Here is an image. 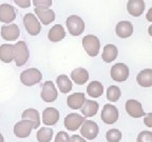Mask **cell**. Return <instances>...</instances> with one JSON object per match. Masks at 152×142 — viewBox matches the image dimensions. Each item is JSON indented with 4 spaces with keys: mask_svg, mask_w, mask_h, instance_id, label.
<instances>
[{
    "mask_svg": "<svg viewBox=\"0 0 152 142\" xmlns=\"http://www.w3.org/2000/svg\"><path fill=\"white\" fill-rule=\"evenodd\" d=\"M42 79L40 71L37 69H28L20 74V81L26 86H33Z\"/></svg>",
    "mask_w": 152,
    "mask_h": 142,
    "instance_id": "obj_1",
    "label": "cell"
},
{
    "mask_svg": "<svg viewBox=\"0 0 152 142\" xmlns=\"http://www.w3.org/2000/svg\"><path fill=\"white\" fill-rule=\"evenodd\" d=\"M66 28L68 31L72 36H79L85 31V22L79 16L76 15H71L66 18Z\"/></svg>",
    "mask_w": 152,
    "mask_h": 142,
    "instance_id": "obj_2",
    "label": "cell"
},
{
    "mask_svg": "<svg viewBox=\"0 0 152 142\" xmlns=\"http://www.w3.org/2000/svg\"><path fill=\"white\" fill-rule=\"evenodd\" d=\"M83 46L87 54L91 57L97 56L100 50V42L96 36L87 35L83 38Z\"/></svg>",
    "mask_w": 152,
    "mask_h": 142,
    "instance_id": "obj_3",
    "label": "cell"
},
{
    "mask_svg": "<svg viewBox=\"0 0 152 142\" xmlns=\"http://www.w3.org/2000/svg\"><path fill=\"white\" fill-rule=\"evenodd\" d=\"M28 59V50L24 41H18L14 44V60L17 66H22Z\"/></svg>",
    "mask_w": 152,
    "mask_h": 142,
    "instance_id": "obj_4",
    "label": "cell"
},
{
    "mask_svg": "<svg viewBox=\"0 0 152 142\" xmlns=\"http://www.w3.org/2000/svg\"><path fill=\"white\" fill-rule=\"evenodd\" d=\"M23 25L30 35L36 36L40 33L41 24L38 21L37 17L32 13H28L23 17Z\"/></svg>",
    "mask_w": 152,
    "mask_h": 142,
    "instance_id": "obj_5",
    "label": "cell"
},
{
    "mask_svg": "<svg viewBox=\"0 0 152 142\" xmlns=\"http://www.w3.org/2000/svg\"><path fill=\"white\" fill-rule=\"evenodd\" d=\"M129 77V67L125 63H116L111 67V78L116 82H124Z\"/></svg>",
    "mask_w": 152,
    "mask_h": 142,
    "instance_id": "obj_6",
    "label": "cell"
},
{
    "mask_svg": "<svg viewBox=\"0 0 152 142\" xmlns=\"http://www.w3.org/2000/svg\"><path fill=\"white\" fill-rule=\"evenodd\" d=\"M86 121V117H83L79 114L71 113L66 115L64 118V126L70 132H75L81 126L83 122Z\"/></svg>",
    "mask_w": 152,
    "mask_h": 142,
    "instance_id": "obj_7",
    "label": "cell"
},
{
    "mask_svg": "<svg viewBox=\"0 0 152 142\" xmlns=\"http://www.w3.org/2000/svg\"><path fill=\"white\" fill-rule=\"evenodd\" d=\"M100 117H102V120L106 124H114L118 120V109L112 104H106L102 111Z\"/></svg>",
    "mask_w": 152,
    "mask_h": 142,
    "instance_id": "obj_8",
    "label": "cell"
},
{
    "mask_svg": "<svg viewBox=\"0 0 152 142\" xmlns=\"http://www.w3.org/2000/svg\"><path fill=\"white\" fill-rule=\"evenodd\" d=\"M98 125L96 122L92 120H86L81 124L80 128V134L83 137H85L88 140H93L97 137L98 135Z\"/></svg>",
    "mask_w": 152,
    "mask_h": 142,
    "instance_id": "obj_9",
    "label": "cell"
},
{
    "mask_svg": "<svg viewBox=\"0 0 152 142\" xmlns=\"http://www.w3.org/2000/svg\"><path fill=\"white\" fill-rule=\"evenodd\" d=\"M57 90L52 81H45L41 88V99L45 102H54L57 99Z\"/></svg>",
    "mask_w": 152,
    "mask_h": 142,
    "instance_id": "obj_10",
    "label": "cell"
},
{
    "mask_svg": "<svg viewBox=\"0 0 152 142\" xmlns=\"http://www.w3.org/2000/svg\"><path fill=\"white\" fill-rule=\"evenodd\" d=\"M33 124L30 121L21 120L17 122L14 126V134L18 138H26L30 136L32 130H33Z\"/></svg>",
    "mask_w": 152,
    "mask_h": 142,
    "instance_id": "obj_11",
    "label": "cell"
},
{
    "mask_svg": "<svg viewBox=\"0 0 152 142\" xmlns=\"http://www.w3.org/2000/svg\"><path fill=\"white\" fill-rule=\"evenodd\" d=\"M20 36V30L17 24L1 26V37L7 41H15Z\"/></svg>",
    "mask_w": 152,
    "mask_h": 142,
    "instance_id": "obj_12",
    "label": "cell"
},
{
    "mask_svg": "<svg viewBox=\"0 0 152 142\" xmlns=\"http://www.w3.org/2000/svg\"><path fill=\"white\" fill-rule=\"evenodd\" d=\"M126 112L133 118H140L146 115L142 107V103L134 99H130L126 102Z\"/></svg>",
    "mask_w": 152,
    "mask_h": 142,
    "instance_id": "obj_13",
    "label": "cell"
},
{
    "mask_svg": "<svg viewBox=\"0 0 152 142\" xmlns=\"http://www.w3.org/2000/svg\"><path fill=\"white\" fill-rule=\"evenodd\" d=\"M16 19V12L12 5L3 3L0 4V21L3 23H11Z\"/></svg>",
    "mask_w": 152,
    "mask_h": 142,
    "instance_id": "obj_14",
    "label": "cell"
},
{
    "mask_svg": "<svg viewBox=\"0 0 152 142\" xmlns=\"http://www.w3.org/2000/svg\"><path fill=\"white\" fill-rule=\"evenodd\" d=\"M59 120V111L55 107H47L42 113V122L45 125H55Z\"/></svg>",
    "mask_w": 152,
    "mask_h": 142,
    "instance_id": "obj_15",
    "label": "cell"
},
{
    "mask_svg": "<svg viewBox=\"0 0 152 142\" xmlns=\"http://www.w3.org/2000/svg\"><path fill=\"white\" fill-rule=\"evenodd\" d=\"M146 9V4L144 0H129L127 3L128 13L133 17H138L144 13Z\"/></svg>",
    "mask_w": 152,
    "mask_h": 142,
    "instance_id": "obj_16",
    "label": "cell"
},
{
    "mask_svg": "<svg viewBox=\"0 0 152 142\" xmlns=\"http://www.w3.org/2000/svg\"><path fill=\"white\" fill-rule=\"evenodd\" d=\"M115 33L119 38H129L133 34V25L130 21H119L115 28Z\"/></svg>",
    "mask_w": 152,
    "mask_h": 142,
    "instance_id": "obj_17",
    "label": "cell"
},
{
    "mask_svg": "<svg viewBox=\"0 0 152 142\" xmlns=\"http://www.w3.org/2000/svg\"><path fill=\"white\" fill-rule=\"evenodd\" d=\"M86 96L83 93H74L70 95L68 99H66V104L68 106L72 109H79L83 105L86 101Z\"/></svg>",
    "mask_w": 152,
    "mask_h": 142,
    "instance_id": "obj_18",
    "label": "cell"
},
{
    "mask_svg": "<svg viewBox=\"0 0 152 142\" xmlns=\"http://www.w3.org/2000/svg\"><path fill=\"white\" fill-rule=\"evenodd\" d=\"M35 14L43 25H48L55 20V13L51 9H35Z\"/></svg>",
    "mask_w": 152,
    "mask_h": 142,
    "instance_id": "obj_19",
    "label": "cell"
},
{
    "mask_svg": "<svg viewBox=\"0 0 152 142\" xmlns=\"http://www.w3.org/2000/svg\"><path fill=\"white\" fill-rule=\"evenodd\" d=\"M21 118H22V120H26V121L32 122L34 130L38 128L39 125H40V116H39V113H38V111H36V109H26V111L22 113Z\"/></svg>",
    "mask_w": 152,
    "mask_h": 142,
    "instance_id": "obj_20",
    "label": "cell"
},
{
    "mask_svg": "<svg viewBox=\"0 0 152 142\" xmlns=\"http://www.w3.org/2000/svg\"><path fill=\"white\" fill-rule=\"evenodd\" d=\"M71 78L76 84L83 85L89 80V72L83 67H77L72 71Z\"/></svg>",
    "mask_w": 152,
    "mask_h": 142,
    "instance_id": "obj_21",
    "label": "cell"
},
{
    "mask_svg": "<svg viewBox=\"0 0 152 142\" xmlns=\"http://www.w3.org/2000/svg\"><path fill=\"white\" fill-rule=\"evenodd\" d=\"M64 37H66V31H64V26L60 24H55L48 34L49 40L52 42H59Z\"/></svg>",
    "mask_w": 152,
    "mask_h": 142,
    "instance_id": "obj_22",
    "label": "cell"
},
{
    "mask_svg": "<svg viewBox=\"0 0 152 142\" xmlns=\"http://www.w3.org/2000/svg\"><path fill=\"white\" fill-rule=\"evenodd\" d=\"M0 60L4 63H10L14 60V44L0 45Z\"/></svg>",
    "mask_w": 152,
    "mask_h": 142,
    "instance_id": "obj_23",
    "label": "cell"
},
{
    "mask_svg": "<svg viewBox=\"0 0 152 142\" xmlns=\"http://www.w3.org/2000/svg\"><path fill=\"white\" fill-rule=\"evenodd\" d=\"M137 83L142 88H150L152 86V70L146 69L138 73L136 77Z\"/></svg>",
    "mask_w": 152,
    "mask_h": 142,
    "instance_id": "obj_24",
    "label": "cell"
},
{
    "mask_svg": "<svg viewBox=\"0 0 152 142\" xmlns=\"http://www.w3.org/2000/svg\"><path fill=\"white\" fill-rule=\"evenodd\" d=\"M99 105L94 100H86L83 105L81 106V113L85 117H93L98 112Z\"/></svg>",
    "mask_w": 152,
    "mask_h": 142,
    "instance_id": "obj_25",
    "label": "cell"
},
{
    "mask_svg": "<svg viewBox=\"0 0 152 142\" xmlns=\"http://www.w3.org/2000/svg\"><path fill=\"white\" fill-rule=\"evenodd\" d=\"M117 54H118V50L117 47L114 44H107L104 45V51H102V59L104 60V62L107 63H110V62L114 61L116 59Z\"/></svg>",
    "mask_w": 152,
    "mask_h": 142,
    "instance_id": "obj_26",
    "label": "cell"
},
{
    "mask_svg": "<svg viewBox=\"0 0 152 142\" xmlns=\"http://www.w3.org/2000/svg\"><path fill=\"white\" fill-rule=\"evenodd\" d=\"M87 93L90 97L98 98L104 94V85L99 81H92L87 88Z\"/></svg>",
    "mask_w": 152,
    "mask_h": 142,
    "instance_id": "obj_27",
    "label": "cell"
},
{
    "mask_svg": "<svg viewBox=\"0 0 152 142\" xmlns=\"http://www.w3.org/2000/svg\"><path fill=\"white\" fill-rule=\"evenodd\" d=\"M57 86L59 88V91L64 94L71 92L72 90V81L70 78L66 75H59L56 79Z\"/></svg>",
    "mask_w": 152,
    "mask_h": 142,
    "instance_id": "obj_28",
    "label": "cell"
},
{
    "mask_svg": "<svg viewBox=\"0 0 152 142\" xmlns=\"http://www.w3.org/2000/svg\"><path fill=\"white\" fill-rule=\"evenodd\" d=\"M53 137V130L51 128H42L37 132L38 142H50Z\"/></svg>",
    "mask_w": 152,
    "mask_h": 142,
    "instance_id": "obj_29",
    "label": "cell"
},
{
    "mask_svg": "<svg viewBox=\"0 0 152 142\" xmlns=\"http://www.w3.org/2000/svg\"><path fill=\"white\" fill-rule=\"evenodd\" d=\"M121 90L116 85H111L107 90V99L111 102H116L121 98Z\"/></svg>",
    "mask_w": 152,
    "mask_h": 142,
    "instance_id": "obj_30",
    "label": "cell"
},
{
    "mask_svg": "<svg viewBox=\"0 0 152 142\" xmlns=\"http://www.w3.org/2000/svg\"><path fill=\"white\" fill-rule=\"evenodd\" d=\"M106 138L108 142H119L121 139V133L116 128H111L106 134Z\"/></svg>",
    "mask_w": 152,
    "mask_h": 142,
    "instance_id": "obj_31",
    "label": "cell"
},
{
    "mask_svg": "<svg viewBox=\"0 0 152 142\" xmlns=\"http://www.w3.org/2000/svg\"><path fill=\"white\" fill-rule=\"evenodd\" d=\"M35 9H49L52 5V0H33Z\"/></svg>",
    "mask_w": 152,
    "mask_h": 142,
    "instance_id": "obj_32",
    "label": "cell"
},
{
    "mask_svg": "<svg viewBox=\"0 0 152 142\" xmlns=\"http://www.w3.org/2000/svg\"><path fill=\"white\" fill-rule=\"evenodd\" d=\"M137 142H152V133L148 130L140 132L137 136Z\"/></svg>",
    "mask_w": 152,
    "mask_h": 142,
    "instance_id": "obj_33",
    "label": "cell"
},
{
    "mask_svg": "<svg viewBox=\"0 0 152 142\" xmlns=\"http://www.w3.org/2000/svg\"><path fill=\"white\" fill-rule=\"evenodd\" d=\"M55 142H70V137L66 132H59L55 137Z\"/></svg>",
    "mask_w": 152,
    "mask_h": 142,
    "instance_id": "obj_34",
    "label": "cell"
},
{
    "mask_svg": "<svg viewBox=\"0 0 152 142\" xmlns=\"http://www.w3.org/2000/svg\"><path fill=\"white\" fill-rule=\"evenodd\" d=\"M14 2L22 9H28L31 5V0H14Z\"/></svg>",
    "mask_w": 152,
    "mask_h": 142,
    "instance_id": "obj_35",
    "label": "cell"
},
{
    "mask_svg": "<svg viewBox=\"0 0 152 142\" xmlns=\"http://www.w3.org/2000/svg\"><path fill=\"white\" fill-rule=\"evenodd\" d=\"M70 142H87V141L79 135H73L70 138Z\"/></svg>",
    "mask_w": 152,
    "mask_h": 142,
    "instance_id": "obj_36",
    "label": "cell"
},
{
    "mask_svg": "<svg viewBox=\"0 0 152 142\" xmlns=\"http://www.w3.org/2000/svg\"><path fill=\"white\" fill-rule=\"evenodd\" d=\"M151 119H152V114H151V113H149V114L147 115V117H146V119H145V123H146V125H147L148 128H152Z\"/></svg>",
    "mask_w": 152,
    "mask_h": 142,
    "instance_id": "obj_37",
    "label": "cell"
},
{
    "mask_svg": "<svg viewBox=\"0 0 152 142\" xmlns=\"http://www.w3.org/2000/svg\"><path fill=\"white\" fill-rule=\"evenodd\" d=\"M0 142H4V139H3V136L0 134Z\"/></svg>",
    "mask_w": 152,
    "mask_h": 142,
    "instance_id": "obj_38",
    "label": "cell"
}]
</instances>
